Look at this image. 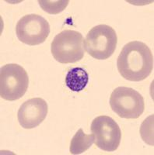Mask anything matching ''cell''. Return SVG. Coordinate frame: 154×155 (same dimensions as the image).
<instances>
[{
	"label": "cell",
	"instance_id": "52a82bcc",
	"mask_svg": "<svg viewBox=\"0 0 154 155\" xmlns=\"http://www.w3.org/2000/svg\"><path fill=\"white\" fill-rule=\"evenodd\" d=\"M91 132L94 142L102 150L112 152L118 148L121 139V131L118 124L111 117L100 116L91 124Z\"/></svg>",
	"mask_w": 154,
	"mask_h": 155
},
{
	"label": "cell",
	"instance_id": "6da1fadb",
	"mask_svg": "<svg viewBox=\"0 0 154 155\" xmlns=\"http://www.w3.org/2000/svg\"><path fill=\"white\" fill-rule=\"evenodd\" d=\"M118 70L125 79L140 81L149 77L153 69V55L146 44L132 41L123 47L117 61Z\"/></svg>",
	"mask_w": 154,
	"mask_h": 155
},
{
	"label": "cell",
	"instance_id": "3957f363",
	"mask_svg": "<svg viewBox=\"0 0 154 155\" xmlns=\"http://www.w3.org/2000/svg\"><path fill=\"white\" fill-rule=\"evenodd\" d=\"M118 44L115 30L106 24H100L88 32L84 40L87 53L98 60H106L115 52Z\"/></svg>",
	"mask_w": 154,
	"mask_h": 155
},
{
	"label": "cell",
	"instance_id": "30bf717a",
	"mask_svg": "<svg viewBox=\"0 0 154 155\" xmlns=\"http://www.w3.org/2000/svg\"><path fill=\"white\" fill-rule=\"evenodd\" d=\"M94 142V134L87 135L84 134L82 129H80L73 136L71 140L69 151L72 154H80L87 151L89 148L91 147Z\"/></svg>",
	"mask_w": 154,
	"mask_h": 155
},
{
	"label": "cell",
	"instance_id": "7a4b0ae2",
	"mask_svg": "<svg viewBox=\"0 0 154 155\" xmlns=\"http://www.w3.org/2000/svg\"><path fill=\"white\" fill-rule=\"evenodd\" d=\"M51 52L62 64L76 63L84 57V40L80 32L66 30L57 34L51 44Z\"/></svg>",
	"mask_w": 154,
	"mask_h": 155
},
{
	"label": "cell",
	"instance_id": "277c9868",
	"mask_svg": "<svg viewBox=\"0 0 154 155\" xmlns=\"http://www.w3.org/2000/svg\"><path fill=\"white\" fill-rule=\"evenodd\" d=\"M29 86L27 72L17 64H8L1 68L0 96L7 101L20 99Z\"/></svg>",
	"mask_w": 154,
	"mask_h": 155
},
{
	"label": "cell",
	"instance_id": "7c38bea8",
	"mask_svg": "<svg viewBox=\"0 0 154 155\" xmlns=\"http://www.w3.org/2000/svg\"><path fill=\"white\" fill-rule=\"evenodd\" d=\"M152 120H153V115L148 117L143 122V124H142V127H141V130H140L141 136H142L143 140L152 146L153 145V134H153V129H151L150 130H149L152 127V124H153Z\"/></svg>",
	"mask_w": 154,
	"mask_h": 155
},
{
	"label": "cell",
	"instance_id": "5b68a950",
	"mask_svg": "<svg viewBox=\"0 0 154 155\" xmlns=\"http://www.w3.org/2000/svg\"><path fill=\"white\" fill-rule=\"evenodd\" d=\"M109 102L112 110L124 119H138L145 109L142 95L128 87L115 88L111 95Z\"/></svg>",
	"mask_w": 154,
	"mask_h": 155
},
{
	"label": "cell",
	"instance_id": "8fae6325",
	"mask_svg": "<svg viewBox=\"0 0 154 155\" xmlns=\"http://www.w3.org/2000/svg\"><path fill=\"white\" fill-rule=\"evenodd\" d=\"M40 6L44 12L49 14H59L67 7L69 3V0H57V1H49V0H39Z\"/></svg>",
	"mask_w": 154,
	"mask_h": 155
},
{
	"label": "cell",
	"instance_id": "ba28073f",
	"mask_svg": "<svg viewBox=\"0 0 154 155\" xmlns=\"http://www.w3.org/2000/svg\"><path fill=\"white\" fill-rule=\"evenodd\" d=\"M48 112V104L44 99L41 98L30 99L23 102L18 110V121L23 129H34L45 120Z\"/></svg>",
	"mask_w": 154,
	"mask_h": 155
},
{
	"label": "cell",
	"instance_id": "9c48e42d",
	"mask_svg": "<svg viewBox=\"0 0 154 155\" xmlns=\"http://www.w3.org/2000/svg\"><path fill=\"white\" fill-rule=\"evenodd\" d=\"M88 83L89 74L83 68H73L66 74V85L73 92H81L87 87Z\"/></svg>",
	"mask_w": 154,
	"mask_h": 155
},
{
	"label": "cell",
	"instance_id": "8992f818",
	"mask_svg": "<svg viewBox=\"0 0 154 155\" xmlns=\"http://www.w3.org/2000/svg\"><path fill=\"white\" fill-rule=\"evenodd\" d=\"M16 34L19 41L23 44L30 46L39 45L49 35V23L39 15H26L16 23Z\"/></svg>",
	"mask_w": 154,
	"mask_h": 155
}]
</instances>
